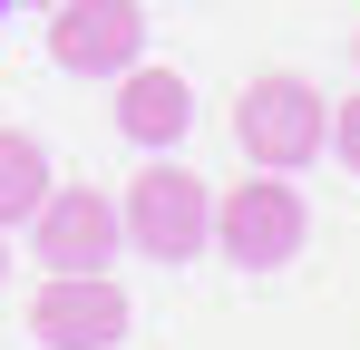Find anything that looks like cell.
Segmentation results:
<instances>
[{
    "label": "cell",
    "instance_id": "1",
    "mask_svg": "<svg viewBox=\"0 0 360 350\" xmlns=\"http://www.w3.org/2000/svg\"><path fill=\"white\" fill-rule=\"evenodd\" d=\"M234 146L253 156V166H273V175L311 166V156L331 146V108H321V88H311L302 68H263V78L234 98Z\"/></svg>",
    "mask_w": 360,
    "mask_h": 350
},
{
    "label": "cell",
    "instance_id": "2",
    "mask_svg": "<svg viewBox=\"0 0 360 350\" xmlns=\"http://www.w3.org/2000/svg\"><path fill=\"white\" fill-rule=\"evenodd\" d=\"M214 243H224V263L243 273H283L302 243H311V205H302L283 175H234L224 195H214Z\"/></svg>",
    "mask_w": 360,
    "mask_h": 350
},
{
    "label": "cell",
    "instance_id": "3",
    "mask_svg": "<svg viewBox=\"0 0 360 350\" xmlns=\"http://www.w3.org/2000/svg\"><path fill=\"white\" fill-rule=\"evenodd\" d=\"M117 224H127L136 253H156V263H195V253L214 243V195H205V175H185V166H146V175L117 195Z\"/></svg>",
    "mask_w": 360,
    "mask_h": 350
},
{
    "label": "cell",
    "instance_id": "4",
    "mask_svg": "<svg viewBox=\"0 0 360 350\" xmlns=\"http://www.w3.org/2000/svg\"><path fill=\"white\" fill-rule=\"evenodd\" d=\"M49 58L68 78H117L146 58V0H49Z\"/></svg>",
    "mask_w": 360,
    "mask_h": 350
},
{
    "label": "cell",
    "instance_id": "5",
    "mask_svg": "<svg viewBox=\"0 0 360 350\" xmlns=\"http://www.w3.org/2000/svg\"><path fill=\"white\" fill-rule=\"evenodd\" d=\"M30 341L39 350H117L127 341L117 273H49V283L30 292Z\"/></svg>",
    "mask_w": 360,
    "mask_h": 350
},
{
    "label": "cell",
    "instance_id": "6",
    "mask_svg": "<svg viewBox=\"0 0 360 350\" xmlns=\"http://www.w3.org/2000/svg\"><path fill=\"white\" fill-rule=\"evenodd\" d=\"M117 243H127L117 195H98V185H49V205L30 214V253L49 273H108Z\"/></svg>",
    "mask_w": 360,
    "mask_h": 350
},
{
    "label": "cell",
    "instance_id": "7",
    "mask_svg": "<svg viewBox=\"0 0 360 350\" xmlns=\"http://www.w3.org/2000/svg\"><path fill=\"white\" fill-rule=\"evenodd\" d=\"M117 127L156 156V146H176L185 127H195V88H185V68H117Z\"/></svg>",
    "mask_w": 360,
    "mask_h": 350
},
{
    "label": "cell",
    "instance_id": "8",
    "mask_svg": "<svg viewBox=\"0 0 360 350\" xmlns=\"http://www.w3.org/2000/svg\"><path fill=\"white\" fill-rule=\"evenodd\" d=\"M49 185H59V175H49V146H39L30 127H0V233L30 224V214L49 205Z\"/></svg>",
    "mask_w": 360,
    "mask_h": 350
},
{
    "label": "cell",
    "instance_id": "9",
    "mask_svg": "<svg viewBox=\"0 0 360 350\" xmlns=\"http://www.w3.org/2000/svg\"><path fill=\"white\" fill-rule=\"evenodd\" d=\"M331 146H341V166L360 175V98H341V108H331Z\"/></svg>",
    "mask_w": 360,
    "mask_h": 350
},
{
    "label": "cell",
    "instance_id": "10",
    "mask_svg": "<svg viewBox=\"0 0 360 350\" xmlns=\"http://www.w3.org/2000/svg\"><path fill=\"white\" fill-rule=\"evenodd\" d=\"M0 273H10V253H0Z\"/></svg>",
    "mask_w": 360,
    "mask_h": 350
},
{
    "label": "cell",
    "instance_id": "11",
    "mask_svg": "<svg viewBox=\"0 0 360 350\" xmlns=\"http://www.w3.org/2000/svg\"><path fill=\"white\" fill-rule=\"evenodd\" d=\"M351 58H360V39H351Z\"/></svg>",
    "mask_w": 360,
    "mask_h": 350
},
{
    "label": "cell",
    "instance_id": "12",
    "mask_svg": "<svg viewBox=\"0 0 360 350\" xmlns=\"http://www.w3.org/2000/svg\"><path fill=\"white\" fill-rule=\"evenodd\" d=\"M39 10H49V0H39Z\"/></svg>",
    "mask_w": 360,
    "mask_h": 350
}]
</instances>
